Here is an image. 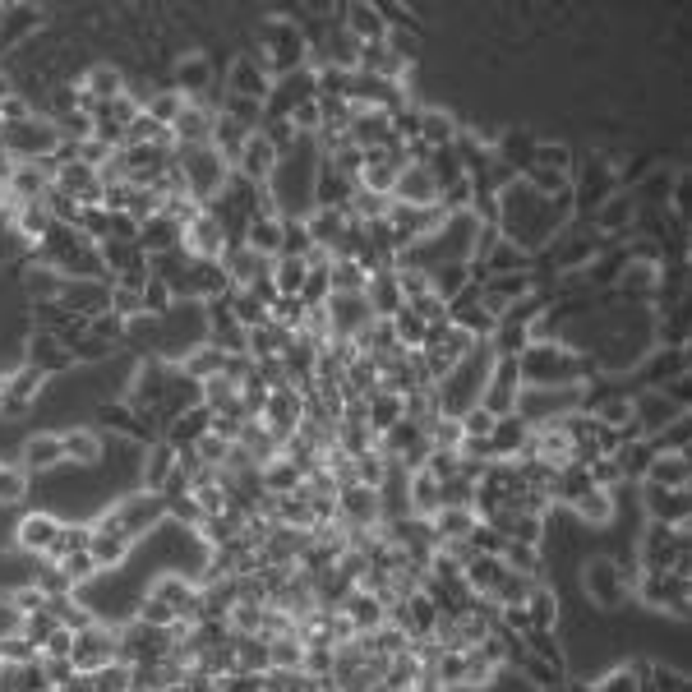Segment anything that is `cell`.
<instances>
[{
    "label": "cell",
    "instance_id": "1",
    "mask_svg": "<svg viewBox=\"0 0 692 692\" xmlns=\"http://www.w3.org/2000/svg\"><path fill=\"white\" fill-rule=\"evenodd\" d=\"M185 171H190L194 199H208V194H217L227 185V162L217 157V148H194V153L185 157Z\"/></svg>",
    "mask_w": 692,
    "mask_h": 692
},
{
    "label": "cell",
    "instance_id": "2",
    "mask_svg": "<svg viewBox=\"0 0 692 692\" xmlns=\"http://www.w3.org/2000/svg\"><path fill=\"white\" fill-rule=\"evenodd\" d=\"M522 448H531V425L522 416L494 420V430L485 434V457H517Z\"/></svg>",
    "mask_w": 692,
    "mask_h": 692
},
{
    "label": "cell",
    "instance_id": "3",
    "mask_svg": "<svg viewBox=\"0 0 692 692\" xmlns=\"http://www.w3.org/2000/svg\"><path fill=\"white\" fill-rule=\"evenodd\" d=\"M434 194H439V185H434V171L420 167V162L402 167V176H397V185H393V203H402V208H430Z\"/></svg>",
    "mask_w": 692,
    "mask_h": 692
},
{
    "label": "cell",
    "instance_id": "4",
    "mask_svg": "<svg viewBox=\"0 0 692 692\" xmlns=\"http://www.w3.org/2000/svg\"><path fill=\"white\" fill-rule=\"evenodd\" d=\"M365 305H370V314H374V319H393V314L406 305V300H402V291H397V273H393V268L365 282Z\"/></svg>",
    "mask_w": 692,
    "mask_h": 692
},
{
    "label": "cell",
    "instance_id": "5",
    "mask_svg": "<svg viewBox=\"0 0 692 692\" xmlns=\"http://www.w3.org/2000/svg\"><path fill=\"white\" fill-rule=\"evenodd\" d=\"M646 485H656V490H688V457L656 453L651 466H646Z\"/></svg>",
    "mask_w": 692,
    "mask_h": 692
},
{
    "label": "cell",
    "instance_id": "6",
    "mask_svg": "<svg viewBox=\"0 0 692 692\" xmlns=\"http://www.w3.org/2000/svg\"><path fill=\"white\" fill-rule=\"evenodd\" d=\"M296 420H300V397L291 393V388H282V383H277L273 393H268V430H273V439L277 443L287 439Z\"/></svg>",
    "mask_w": 692,
    "mask_h": 692
},
{
    "label": "cell",
    "instance_id": "7",
    "mask_svg": "<svg viewBox=\"0 0 692 692\" xmlns=\"http://www.w3.org/2000/svg\"><path fill=\"white\" fill-rule=\"evenodd\" d=\"M245 250H254L263 259V254H273V259H282V217H254L250 227H245Z\"/></svg>",
    "mask_w": 692,
    "mask_h": 692
},
{
    "label": "cell",
    "instance_id": "8",
    "mask_svg": "<svg viewBox=\"0 0 692 692\" xmlns=\"http://www.w3.org/2000/svg\"><path fill=\"white\" fill-rule=\"evenodd\" d=\"M346 24H351V37H356L360 47H374V42L388 37V19H383V10H374V5H351V10H346Z\"/></svg>",
    "mask_w": 692,
    "mask_h": 692
},
{
    "label": "cell",
    "instance_id": "9",
    "mask_svg": "<svg viewBox=\"0 0 692 692\" xmlns=\"http://www.w3.org/2000/svg\"><path fill=\"white\" fill-rule=\"evenodd\" d=\"M526 614H531V628L540 633H554V623H559V596L549 591V586H531L526 591Z\"/></svg>",
    "mask_w": 692,
    "mask_h": 692
},
{
    "label": "cell",
    "instance_id": "10",
    "mask_svg": "<svg viewBox=\"0 0 692 692\" xmlns=\"http://www.w3.org/2000/svg\"><path fill=\"white\" fill-rule=\"evenodd\" d=\"M277 162V148L263 139V134H250V144L240 153V167H245V180H268Z\"/></svg>",
    "mask_w": 692,
    "mask_h": 692
},
{
    "label": "cell",
    "instance_id": "11",
    "mask_svg": "<svg viewBox=\"0 0 692 692\" xmlns=\"http://www.w3.org/2000/svg\"><path fill=\"white\" fill-rule=\"evenodd\" d=\"M337 499H342V508H346V517H351V522H360V526H370L374 517V508H379V494L370 490V485H342V490H337Z\"/></svg>",
    "mask_w": 692,
    "mask_h": 692
},
{
    "label": "cell",
    "instance_id": "12",
    "mask_svg": "<svg viewBox=\"0 0 692 692\" xmlns=\"http://www.w3.org/2000/svg\"><path fill=\"white\" fill-rule=\"evenodd\" d=\"M443 508V490H439V480L425 476V471H416L411 476V513L420 517V522H430L434 513Z\"/></svg>",
    "mask_w": 692,
    "mask_h": 692
},
{
    "label": "cell",
    "instance_id": "13",
    "mask_svg": "<svg viewBox=\"0 0 692 692\" xmlns=\"http://www.w3.org/2000/svg\"><path fill=\"white\" fill-rule=\"evenodd\" d=\"M305 277H310V263H305V254H282L268 282H273L277 291H287V296H296V291L305 287Z\"/></svg>",
    "mask_w": 692,
    "mask_h": 692
},
{
    "label": "cell",
    "instance_id": "14",
    "mask_svg": "<svg viewBox=\"0 0 692 692\" xmlns=\"http://www.w3.org/2000/svg\"><path fill=\"white\" fill-rule=\"evenodd\" d=\"M596 420L605 425V430H614V434L633 430V425H637V416H633V397H605V402H600V411H596Z\"/></svg>",
    "mask_w": 692,
    "mask_h": 692
},
{
    "label": "cell",
    "instance_id": "15",
    "mask_svg": "<svg viewBox=\"0 0 692 692\" xmlns=\"http://www.w3.org/2000/svg\"><path fill=\"white\" fill-rule=\"evenodd\" d=\"M346 609H351L356 628H365V633L383 623V596H374V591H356V596L346 600Z\"/></svg>",
    "mask_w": 692,
    "mask_h": 692
},
{
    "label": "cell",
    "instance_id": "16",
    "mask_svg": "<svg viewBox=\"0 0 692 692\" xmlns=\"http://www.w3.org/2000/svg\"><path fill=\"white\" fill-rule=\"evenodd\" d=\"M406 416V406H402V397H388V393H374L370 397V430H379V434H388L397 425V420Z\"/></svg>",
    "mask_w": 692,
    "mask_h": 692
},
{
    "label": "cell",
    "instance_id": "17",
    "mask_svg": "<svg viewBox=\"0 0 692 692\" xmlns=\"http://www.w3.org/2000/svg\"><path fill=\"white\" fill-rule=\"evenodd\" d=\"M420 139L434 144V148H443V144H453L457 139V125L443 116V111H420Z\"/></svg>",
    "mask_w": 692,
    "mask_h": 692
},
{
    "label": "cell",
    "instance_id": "18",
    "mask_svg": "<svg viewBox=\"0 0 692 692\" xmlns=\"http://www.w3.org/2000/svg\"><path fill=\"white\" fill-rule=\"evenodd\" d=\"M609 503H614V494H609V490H586L582 499H577V517H582V522H591V526H605L609 517H614V508H609Z\"/></svg>",
    "mask_w": 692,
    "mask_h": 692
},
{
    "label": "cell",
    "instance_id": "19",
    "mask_svg": "<svg viewBox=\"0 0 692 692\" xmlns=\"http://www.w3.org/2000/svg\"><path fill=\"white\" fill-rule=\"evenodd\" d=\"M485 291L490 296H499L508 310H513V300H522V296H531V273H508V277H490L485 282Z\"/></svg>",
    "mask_w": 692,
    "mask_h": 692
},
{
    "label": "cell",
    "instance_id": "20",
    "mask_svg": "<svg viewBox=\"0 0 692 692\" xmlns=\"http://www.w3.org/2000/svg\"><path fill=\"white\" fill-rule=\"evenodd\" d=\"M180 111H185V97H180L176 88H171V93H157L153 102H148V120H157L162 130H167V125H176Z\"/></svg>",
    "mask_w": 692,
    "mask_h": 692
},
{
    "label": "cell",
    "instance_id": "21",
    "mask_svg": "<svg viewBox=\"0 0 692 692\" xmlns=\"http://www.w3.org/2000/svg\"><path fill=\"white\" fill-rule=\"evenodd\" d=\"M227 346H203V351H199V356H194L190 360V374H213V379H217V374H227Z\"/></svg>",
    "mask_w": 692,
    "mask_h": 692
},
{
    "label": "cell",
    "instance_id": "22",
    "mask_svg": "<svg viewBox=\"0 0 692 692\" xmlns=\"http://www.w3.org/2000/svg\"><path fill=\"white\" fill-rule=\"evenodd\" d=\"M457 420H462V439H485V434L494 430V416L485 406H466Z\"/></svg>",
    "mask_w": 692,
    "mask_h": 692
},
{
    "label": "cell",
    "instance_id": "23",
    "mask_svg": "<svg viewBox=\"0 0 692 692\" xmlns=\"http://www.w3.org/2000/svg\"><path fill=\"white\" fill-rule=\"evenodd\" d=\"M305 250H314L310 227H300V222L282 217V254H305Z\"/></svg>",
    "mask_w": 692,
    "mask_h": 692
},
{
    "label": "cell",
    "instance_id": "24",
    "mask_svg": "<svg viewBox=\"0 0 692 692\" xmlns=\"http://www.w3.org/2000/svg\"><path fill=\"white\" fill-rule=\"evenodd\" d=\"M263 485L268 490H282V494H291L300 485V466H291V462H277V466H268V476H263Z\"/></svg>",
    "mask_w": 692,
    "mask_h": 692
},
{
    "label": "cell",
    "instance_id": "25",
    "mask_svg": "<svg viewBox=\"0 0 692 692\" xmlns=\"http://www.w3.org/2000/svg\"><path fill=\"white\" fill-rule=\"evenodd\" d=\"M88 88L97 93V102H116L120 97V74L116 70H93L88 74Z\"/></svg>",
    "mask_w": 692,
    "mask_h": 692
},
{
    "label": "cell",
    "instance_id": "26",
    "mask_svg": "<svg viewBox=\"0 0 692 692\" xmlns=\"http://www.w3.org/2000/svg\"><path fill=\"white\" fill-rule=\"evenodd\" d=\"M300 660H305V651H300L291 637H282V642L268 646V665H282V669H300Z\"/></svg>",
    "mask_w": 692,
    "mask_h": 692
},
{
    "label": "cell",
    "instance_id": "27",
    "mask_svg": "<svg viewBox=\"0 0 692 692\" xmlns=\"http://www.w3.org/2000/svg\"><path fill=\"white\" fill-rule=\"evenodd\" d=\"M499 619H503V628H508V633H531V614H526V605H503L499 609Z\"/></svg>",
    "mask_w": 692,
    "mask_h": 692
},
{
    "label": "cell",
    "instance_id": "28",
    "mask_svg": "<svg viewBox=\"0 0 692 692\" xmlns=\"http://www.w3.org/2000/svg\"><path fill=\"white\" fill-rule=\"evenodd\" d=\"M683 365H688V360H683V351H660V356H656V370H651V379L665 383L669 374H679Z\"/></svg>",
    "mask_w": 692,
    "mask_h": 692
},
{
    "label": "cell",
    "instance_id": "29",
    "mask_svg": "<svg viewBox=\"0 0 692 692\" xmlns=\"http://www.w3.org/2000/svg\"><path fill=\"white\" fill-rule=\"evenodd\" d=\"M531 176H536V185L545 194H563V185H568V180H563V171H554V167H536Z\"/></svg>",
    "mask_w": 692,
    "mask_h": 692
},
{
    "label": "cell",
    "instance_id": "30",
    "mask_svg": "<svg viewBox=\"0 0 692 692\" xmlns=\"http://www.w3.org/2000/svg\"><path fill=\"white\" fill-rule=\"evenodd\" d=\"M600 692H642V683H637L628 669H619V674H609V679L600 683Z\"/></svg>",
    "mask_w": 692,
    "mask_h": 692
},
{
    "label": "cell",
    "instance_id": "31",
    "mask_svg": "<svg viewBox=\"0 0 692 692\" xmlns=\"http://www.w3.org/2000/svg\"><path fill=\"white\" fill-rule=\"evenodd\" d=\"M60 185H70V190H88V185H93V171H88V167H70L65 176H60ZM88 194H93V190H88Z\"/></svg>",
    "mask_w": 692,
    "mask_h": 692
},
{
    "label": "cell",
    "instance_id": "32",
    "mask_svg": "<svg viewBox=\"0 0 692 692\" xmlns=\"http://www.w3.org/2000/svg\"><path fill=\"white\" fill-rule=\"evenodd\" d=\"M14 185H19V190H28V194L42 190V171H37V167H19V171H14Z\"/></svg>",
    "mask_w": 692,
    "mask_h": 692
},
{
    "label": "cell",
    "instance_id": "33",
    "mask_svg": "<svg viewBox=\"0 0 692 692\" xmlns=\"http://www.w3.org/2000/svg\"><path fill=\"white\" fill-rule=\"evenodd\" d=\"M199 453H203V457H213V462H222V457H227V439H222V434H217V439H203V443H199Z\"/></svg>",
    "mask_w": 692,
    "mask_h": 692
},
{
    "label": "cell",
    "instance_id": "34",
    "mask_svg": "<svg viewBox=\"0 0 692 692\" xmlns=\"http://www.w3.org/2000/svg\"><path fill=\"white\" fill-rule=\"evenodd\" d=\"M167 462H171V453H167V448H157V453H153V466H148V480H153V485H157L162 476H167Z\"/></svg>",
    "mask_w": 692,
    "mask_h": 692
},
{
    "label": "cell",
    "instance_id": "35",
    "mask_svg": "<svg viewBox=\"0 0 692 692\" xmlns=\"http://www.w3.org/2000/svg\"><path fill=\"white\" fill-rule=\"evenodd\" d=\"M416 692H448V688H443V683H439V679H434V674H425V679H420V683H416Z\"/></svg>",
    "mask_w": 692,
    "mask_h": 692
}]
</instances>
